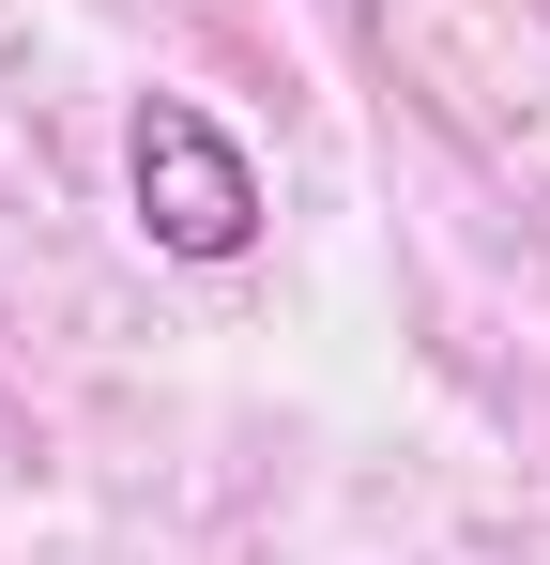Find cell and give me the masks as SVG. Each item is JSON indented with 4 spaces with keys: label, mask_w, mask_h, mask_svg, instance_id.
<instances>
[{
    "label": "cell",
    "mask_w": 550,
    "mask_h": 565,
    "mask_svg": "<svg viewBox=\"0 0 550 565\" xmlns=\"http://www.w3.org/2000/svg\"><path fill=\"white\" fill-rule=\"evenodd\" d=\"M123 199H138V230H154L169 260H245V245H261L245 138H230L214 107H183V93H138V122H123Z\"/></svg>",
    "instance_id": "1"
}]
</instances>
